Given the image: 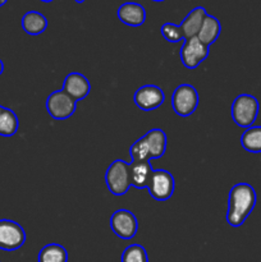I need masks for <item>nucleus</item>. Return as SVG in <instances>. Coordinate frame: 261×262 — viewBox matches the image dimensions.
Wrapping results in <instances>:
<instances>
[{
    "instance_id": "1",
    "label": "nucleus",
    "mask_w": 261,
    "mask_h": 262,
    "mask_svg": "<svg viewBox=\"0 0 261 262\" xmlns=\"http://www.w3.org/2000/svg\"><path fill=\"white\" fill-rule=\"evenodd\" d=\"M257 202L255 188L248 183H237L230 188L225 219L229 227L240 228L253 211Z\"/></svg>"
},
{
    "instance_id": "2",
    "label": "nucleus",
    "mask_w": 261,
    "mask_h": 262,
    "mask_svg": "<svg viewBox=\"0 0 261 262\" xmlns=\"http://www.w3.org/2000/svg\"><path fill=\"white\" fill-rule=\"evenodd\" d=\"M165 132L160 128H153L145 136L138 138L129 148V156L132 161H150L153 159H160L166 151Z\"/></svg>"
},
{
    "instance_id": "3",
    "label": "nucleus",
    "mask_w": 261,
    "mask_h": 262,
    "mask_svg": "<svg viewBox=\"0 0 261 262\" xmlns=\"http://www.w3.org/2000/svg\"><path fill=\"white\" fill-rule=\"evenodd\" d=\"M258 110H260V104L253 95L241 94L233 100L230 114L233 122L238 127L250 128L257 119Z\"/></svg>"
},
{
    "instance_id": "4",
    "label": "nucleus",
    "mask_w": 261,
    "mask_h": 262,
    "mask_svg": "<svg viewBox=\"0 0 261 262\" xmlns=\"http://www.w3.org/2000/svg\"><path fill=\"white\" fill-rule=\"evenodd\" d=\"M105 183L110 193L114 196H124L130 187L129 163L122 159L113 161L105 173Z\"/></svg>"
},
{
    "instance_id": "5",
    "label": "nucleus",
    "mask_w": 261,
    "mask_h": 262,
    "mask_svg": "<svg viewBox=\"0 0 261 262\" xmlns=\"http://www.w3.org/2000/svg\"><path fill=\"white\" fill-rule=\"evenodd\" d=\"M200 96L196 87L188 83H182L174 90L171 96V106L177 115L187 118L196 112Z\"/></svg>"
},
{
    "instance_id": "6",
    "label": "nucleus",
    "mask_w": 261,
    "mask_h": 262,
    "mask_svg": "<svg viewBox=\"0 0 261 262\" xmlns=\"http://www.w3.org/2000/svg\"><path fill=\"white\" fill-rule=\"evenodd\" d=\"M45 106L46 112L53 119L66 120L76 113L77 101L72 99L63 90H58V91H54L49 95Z\"/></svg>"
},
{
    "instance_id": "7",
    "label": "nucleus",
    "mask_w": 261,
    "mask_h": 262,
    "mask_svg": "<svg viewBox=\"0 0 261 262\" xmlns=\"http://www.w3.org/2000/svg\"><path fill=\"white\" fill-rule=\"evenodd\" d=\"M147 189L150 196L156 201H168L174 194L176 179L165 169H154L148 181Z\"/></svg>"
},
{
    "instance_id": "8",
    "label": "nucleus",
    "mask_w": 261,
    "mask_h": 262,
    "mask_svg": "<svg viewBox=\"0 0 261 262\" xmlns=\"http://www.w3.org/2000/svg\"><path fill=\"white\" fill-rule=\"evenodd\" d=\"M110 229L120 239H132L138 230V220L132 211L119 209L110 217Z\"/></svg>"
},
{
    "instance_id": "9",
    "label": "nucleus",
    "mask_w": 261,
    "mask_h": 262,
    "mask_svg": "<svg viewBox=\"0 0 261 262\" xmlns=\"http://www.w3.org/2000/svg\"><path fill=\"white\" fill-rule=\"evenodd\" d=\"M209 53V46L204 45L196 36V37L184 40L179 51V56H181L182 64L187 69H196L202 61L206 60Z\"/></svg>"
},
{
    "instance_id": "10",
    "label": "nucleus",
    "mask_w": 261,
    "mask_h": 262,
    "mask_svg": "<svg viewBox=\"0 0 261 262\" xmlns=\"http://www.w3.org/2000/svg\"><path fill=\"white\" fill-rule=\"evenodd\" d=\"M26 242V232L18 223L13 220H0V250H19Z\"/></svg>"
},
{
    "instance_id": "11",
    "label": "nucleus",
    "mask_w": 261,
    "mask_h": 262,
    "mask_svg": "<svg viewBox=\"0 0 261 262\" xmlns=\"http://www.w3.org/2000/svg\"><path fill=\"white\" fill-rule=\"evenodd\" d=\"M136 106L143 112H151L161 105L165 101V95L164 91L156 84H145L137 89L133 96Z\"/></svg>"
},
{
    "instance_id": "12",
    "label": "nucleus",
    "mask_w": 261,
    "mask_h": 262,
    "mask_svg": "<svg viewBox=\"0 0 261 262\" xmlns=\"http://www.w3.org/2000/svg\"><path fill=\"white\" fill-rule=\"evenodd\" d=\"M64 92L69 95L72 99L76 101H81V100L86 99L89 96L90 91H91V83L87 79L86 76L78 72H72V73L67 74L64 78L63 83Z\"/></svg>"
},
{
    "instance_id": "13",
    "label": "nucleus",
    "mask_w": 261,
    "mask_h": 262,
    "mask_svg": "<svg viewBox=\"0 0 261 262\" xmlns=\"http://www.w3.org/2000/svg\"><path fill=\"white\" fill-rule=\"evenodd\" d=\"M117 17L129 27H140L146 22V10L138 3L127 2L118 8Z\"/></svg>"
},
{
    "instance_id": "14",
    "label": "nucleus",
    "mask_w": 261,
    "mask_h": 262,
    "mask_svg": "<svg viewBox=\"0 0 261 262\" xmlns=\"http://www.w3.org/2000/svg\"><path fill=\"white\" fill-rule=\"evenodd\" d=\"M154 168L150 161H132L129 163L130 187L137 189L147 188L148 181L151 178Z\"/></svg>"
},
{
    "instance_id": "15",
    "label": "nucleus",
    "mask_w": 261,
    "mask_h": 262,
    "mask_svg": "<svg viewBox=\"0 0 261 262\" xmlns=\"http://www.w3.org/2000/svg\"><path fill=\"white\" fill-rule=\"evenodd\" d=\"M206 15L207 12L204 7H196L184 17V19L179 25L181 26L182 32H183L184 40L196 37Z\"/></svg>"
},
{
    "instance_id": "16",
    "label": "nucleus",
    "mask_w": 261,
    "mask_h": 262,
    "mask_svg": "<svg viewBox=\"0 0 261 262\" xmlns=\"http://www.w3.org/2000/svg\"><path fill=\"white\" fill-rule=\"evenodd\" d=\"M23 31L31 36H38L44 33L48 28V19L42 13L37 10H30L25 13L20 20Z\"/></svg>"
},
{
    "instance_id": "17",
    "label": "nucleus",
    "mask_w": 261,
    "mask_h": 262,
    "mask_svg": "<svg viewBox=\"0 0 261 262\" xmlns=\"http://www.w3.org/2000/svg\"><path fill=\"white\" fill-rule=\"evenodd\" d=\"M222 32V25H220L219 19L214 15L207 14L205 17L204 22H202L201 28H200L199 33H197V38L201 41L204 45L210 46L217 40Z\"/></svg>"
},
{
    "instance_id": "18",
    "label": "nucleus",
    "mask_w": 261,
    "mask_h": 262,
    "mask_svg": "<svg viewBox=\"0 0 261 262\" xmlns=\"http://www.w3.org/2000/svg\"><path fill=\"white\" fill-rule=\"evenodd\" d=\"M241 146L247 152L261 154V125L246 128L241 136Z\"/></svg>"
},
{
    "instance_id": "19",
    "label": "nucleus",
    "mask_w": 261,
    "mask_h": 262,
    "mask_svg": "<svg viewBox=\"0 0 261 262\" xmlns=\"http://www.w3.org/2000/svg\"><path fill=\"white\" fill-rule=\"evenodd\" d=\"M38 262H68V251L58 243H50L41 248L37 256Z\"/></svg>"
},
{
    "instance_id": "20",
    "label": "nucleus",
    "mask_w": 261,
    "mask_h": 262,
    "mask_svg": "<svg viewBox=\"0 0 261 262\" xmlns=\"http://www.w3.org/2000/svg\"><path fill=\"white\" fill-rule=\"evenodd\" d=\"M19 128V120L17 114L9 107H3L0 114V136L12 137Z\"/></svg>"
},
{
    "instance_id": "21",
    "label": "nucleus",
    "mask_w": 261,
    "mask_h": 262,
    "mask_svg": "<svg viewBox=\"0 0 261 262\" xmlns=\"http://www.w3.org/2000/svg\"><path fill=\"white\" fill-rule=\"evenodd\" d=\"M122 262H148L145 247L141 245H130L123 251Z\"/></svg>"
},
{
    "instance_id": "22",
    "label": "nucleus",
    "mask_w": 261,
    "mask_h": 262,
    "mask_svg": "<svg viewBox=\"0 0 261 262\" xmlns=\"http://www.w3.org/2000/svg\"><path fill=\"white\" fill-rule=\"evenodd\" d=\"M160 32L161 35H163V37L165 38L168 42L177 43V42H181L182 40H184V36L181 30V26L174 25V23H170V22L164 23L160 28Z\"/></svg>"
},
{
    "instance_id": "23",
    "label": "nucleus",
    "mask_w": 261,
    "mask_h": 262,
    "mask_svg": "<svg viewBox=\"0 0 261 262\" xmlns=\"http://www.w3.org/2000/svg\"><path fill=\"white\" fill-rule=\"evenodd\" d=\"M3 72H4V63H3V60L0 59V76L3 74Z\"/></svg>"
},
{
    "instance_id": "24",
    "label": "nucleus",
    "mask_w": 261,
    "mask_h": 262,
    "mask_svg": "<svg viewBox=\"0 0 261 262\" xmlns=\"http://www.w3.org/2000/svg\"><path fill=\"white\" fill-rule=\"evenodd\" d=\"M7 2H8V0H0V8H2L3 5H4Z\"/></svg>"
},
{
    "instance_id": "25",
    "label": "nucleus",
    "mask_w": 261,
    "mask_h": 262,
    "mask_svg": "<svg viewBox=\"0 0 261 262\" xmlns=\"http://www.w3.org/2000/svg\"><path fill=\"white\" fill-rule=\"evenodd\" d=\"M74 2H76L77 4H82V3H84V2H86V0H74Z\"/></svg>"
},
{
    "instance_id": "26",
    "label": "nucleus",
    "mask_w": 261,
    "mask_h": 262,
    "mask_svg": "<svg viewBox=\"0 0 261 262\" xmlns=\"http://www.w3.org/2000/svg\"><path fill=\"white\" fill-rule=\"evenodd\" d=\"M40 2H42V3H51V2H54V0H40Z\"/></svg>"
},
{
    "instance_id": "27",
    "label": "nucleus",
    "mask_w": 261,
    "mask_h": 262,
    "mask_svg": "<svg viewBox=\"0 0 261 262\" xmlns=\"http://www.w3.org/2000/svg\"><path fill=\"white\" fill-rule=\"evenodd\" d=\"M153 2H156V3H161V2H165V0H153Z\"/></svg>"
},
{
    "instance_id": "28",
    "label": "nucleus",
    "mask_w": 261,
    "mask_h": 262,
    "mask_svg": "<svg viewBox=\"0 0 261 262\" xmlns=\"http://www.w3.org/2000/svg\"><path fill=\"white\" fill-rule=\"evenodd\" d=\"M3 107H4V106H2V105H0V114H2V110H3Z\"/></svg>"
}]
</instances>
